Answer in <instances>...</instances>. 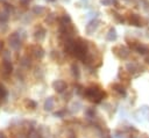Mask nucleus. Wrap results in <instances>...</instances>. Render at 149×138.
<instances>
[{
  "label": "nucleus",
  "mask_w": 149,
  "mask_h": 138,
  "mask_svg": "<svg viewBox=\"0 0 149 138\" xmlns=\"http://www.w3.org/2000/svg\"><path fill=\"white\" fill-rule=\"evenodd\" d=\"M44 37H45V29L43 27H41V26L37 27L36 30H35V32H34V38L37 42H42L44 39Z\"/></svg>",
  "instance_id": "0eeeda50"
},
{
  "label": "nucleus",
  "mask_w": 149,
  "mask_h": 138,
  "mask_svg": "<svg viewBox=\"0 0 149 138\" xmlns=\"http://www.w3.org/2000/svg\"><path fill=\"white\" fill-rule=\"evenodd\" d=\"M8 44L13 50H19L22 45V38L19 32H12L8 36Z\"/></svg>",
  "instance_id": "f03ea898"
},
{
  "label": "nucleus",
  "mask_w": 149,
  "mask_h": 138,
  "mask_svg": "<svg viewBox=\"0 0 149 138\" xmlns=\"http://www.w3.org/2000/svg\"><path fill=\"white\" fill-rule=\"evenodd\" d=\"M112 88L116 92V93H119L120 95H126V89H125V87L121 85V83H113L112 85Z\"/></svg>",
  "instance_id": "4468645a"
},
{
  "label": "nucleus",
  "mask_w": 149,
  "mask_h": 138,
  "mask_svg": "<svg viewBox=\"0 0 149 138\" xmlns=\"http://www.w3.org/2000/svg\"><path fill=\"white\" fill-rule=\"evenodd\" d=\"M106 92L99 85H91L84 88V96L93 103H100L102 99L106 97Z\"/></svg>",
  "instance_id": "f257e3e1"
},
{
  "label": "nucleus",
  "mask_w": 149,
  "mask_h": 138,
  "mask_svg": "<svg viewBox=\"0 0 149 138\" xmlns=\"http://www.w3.org/2000/svg\"><path fill=\"white\" fill-rule=\"evenodd\" d=\"M0 138H7V136L5 135V132L1 131V130H0Z\"/></svg>",
  "instance_id": "393cba45"
},
{
  "label": "nucleus",
  "mask_w": 149,
  "mask_h": 138,
  "mask_svg": "<svg viewBox=\"0 0 149 138\" xmlns=\"http://www.w3.org/2000/svg\"><path fill=\"white\" fill-rule=\"evenodd\" d=\"M112 51H113L119 58H121V59H127L128 56H129V50H128L127 48H125V46H121V45L114 46V48L112 49Z\"/></svg>",
  "instance_id": "39448f33"
},
{
  "label": "nucleus",
  "mask_w": 149,
  "mask_h": 138,
  "mask_svg": "<svg viewBox=\"0 0 149 138\" xmlns=\"http://www.w3.org/2000/svg\"><path fill=\"white\" fill-rule=\"evenodd\" d=\"M98 24H99V21H98V20H92V21H90L88 24L86 26V31H87L88 34H92V32L97 29Z\"/></svg>",
  "instance_id": "9b49d317"
},
{
  "label": "nucleus",
  "mask_w": 149,
  "mask_h": 138,
  "mask_svg": "<svg viewBox=\"0 0 149 138\" xmlns=\"http://www.w3.org/2000/svg\"><path fill=\"white\" fill-rule=\"evenodd\" d=\"M2 59H9L10 60V52L9 51H3L2 52Z\"/></svg>",
  "instance_id": "4be33fe9"
},
{
  "label": "nucleus",
  "mask_w": 149,
  "mask_h": 138,
  "mask_svg": "<svg viewBox=\"0 0 149 138\" xmlns=\"http://www.w3.org/2000/svg\"><path fill=\"white\" fill-rule=\"evenodd\" d=\"M61 22H63V23H71V17L69 16V14H63V16L61 19Z\"/></svg>",
  "instance_id": "aec40b11"
},
{
  "label": "nucleus",
  "mask_w": 149,
  "mask_h": 138,
  "mask_svg": "<svg viewBox=\"0 0 149 138\" xmlns=\"http://www.w3.org/2000/svg\"><path fill=\"white\" fill-rule=\"evenodd\" d=\"M28 51H29V55L34 58V59H37V60H41L43 57H44V50L42 49L41 45L38 44H33L28 48Z\"/></svg>",
  "instance_id": "7ed1b4c3"
},
{
  "label": "nucleus",
  "mask_w": 149,
  "mask_h": 138,
  "mask_svg": "<svg viewBox=\"0 0 149 138\" xmlns=\"http://www.w3.org/2000/svg\"><path fill=\"white\" fill-rule=\"evenodd\" d=\"M3 52V42L0 39V55Z\"/></svg>",
  "instance_id": "5701e85b"
},
{
  "label": "nucleus",
  "mask_w": 149,
  "mask_h": 138,
  "mask_svg": "<svg viewBox=\"0 0 149 138\" xmlns=\"http://www.w3.org/2000/svg\"><path fill=\"white\" fill-rule=\"evenodd\" d=\"M54 106H55V101H54V97L49 96L45 99L44 101V104H43V108L45 111H51L54 109Z\"/></svg>",
  "instance_id": "9d476101"
},
{
  "label": "nucleus",
  "mask_w": 149,
  "mask_h": 138,
  "mask_svg": "<svg viewBox=\"0 0 149 138\" xmlns=\"http://www.w3.org/2000/svg\"><path fill=\"white\" fill-rule=\"evenodd\" d=\"M100 2H101V5H104V6H111L112 3H114V0H101Z\"/></svg>",
  "instance_id": "412c9836"
},
{
  "label": "nucleus",
  "mask_w": 149,
  "mask_h": 138,
  "mask_svg": "<svg viewBox=\"0 0 149 138\" xmlns=\"http://www.w3.org/2000/svg\"><path fill=\"white\" fill-rule=\"evenodd\" d=\"M27 138H42V135L35 128H30L27 132Z\"/></svg>",
  "instance_id": "f8f14e48"
},
{
  "label": "nucleus",
  "mask_w": 149,
  "mask_h": 138,
  "mask_svg": "<svg viewBox=\"0 0 149 138\" xmlns=\"http://www.w3.org/2000/svg\"><path fill=\"white\" fill-rule=\"evenodd\" d=\"M116 37H118V35H116L115 29H114V28H111V29H109V31H108V34H107V36H106L107 41L113 42V41H115V39H116Z\"/></svg>",
  "instance_id": "dca6fc26"
},
{
  "label": "nucleus",
  "mask_w": 149,
  "mask_h": 138,
  "mask_svg": "<svg viewBox=\"0 0 149 138\" xmlns=\"http://www.w3.org/2000/svg\"><path fill=\"white\" fill-rule=\"evenodd\" d=\"M24 106H26L27 109L34 110V109L37 107V103H36L34 100H31V99H26V100H24Z\"/></svg>",
  "instance_id": "2eb2a0df"
},
{
  "label": "nucleus",
  "mask_w": 149,
  "mask_h": 138,
  "mask_svg": "<svg viewBox=\"0 0 149 138\" xmlns=\"http://www.w3.org/2000/svg\"><path fill=\"white\" fill-rule=\"evenodd\" d=\"M20 65L23 67V68H26V70H29L30 67H31V57H29L28 55H24V56H22L21 58H20Z\"/></svg>",
  "instance_id": "1a4fd4ad"
},
{
  "label": "nucleus",
  "mask_w": 149,
  "mask_h": 138,
  "mask_svg": "<svg viewBox=\"0 0 149 138\" xmlns=\"http://www.w3.org/2000/svg\"><path fill=\"white\" fill-rule=\"evenodd\" d=\"M34 75H35V78H37V79H42L43 75H44V72L42 71V68H41L40 66H37V67H35Z\"/></svg>",
  "instance_id": "6ab92c4d"
},
{
  "label": "nucleus",
  "mask_w": 149,
  "mask_h": 138,
  "mask_svg": "<svg viewBox=\"0 0 149 138\" xmlns=\"http://www.w3.org/2000/svg\"><path fill=\"white\" fill-rule=\"evenodd\" d=\"M47 1H50V2H54V1H56V0H47Z\"/></svg>",
  "instance_id": "bb28decb"
},
{
  "label": "nucleus",
  "mask_w": 149,
  "mask_h": 138,
  "mask_svg": "<svg viewBox=\"0 0 149 138\" xmlns=\"http://www.w3.org/2000/svg\"><path fill=\"white\" fill-rule=\"evenodd\" d=\"M52 88L57 92V93H64L65 90H68V83L62 80V79H58V80H55L52 82Z\"/></svg>",
  "instance_id": "423d86ee"
},
{
  "label": "nucleus",
  "mask_w": 149,
  "mask_h": 138,
  "mask_svg": "<svg viewBox=\"0 0 149 138\" xmlns=\"http://www.w3.org/2000/svg\"><path fill=\"white\" fill-rule=\"evenodd\" d=\"M64 115V111H57L55 112V116H63Z\"/></svg>",
  "instance_id": "b1692460"
},
{
  "label": "nucleus",
  "mask_w": 149,
  "mask_h": 138,
  "mask_svg": "<svg viewBox=\"0 0 149 138\" xmlns=\"http://www.w3.org/2000/svg\"><path fill=\"white\" fill-rule=\"evenodd\" d=\"M51 58H52L56 63H57V61H58V63H63V60H64L63 57L59 55L58 51H52V52H51Z\"/></svg>",
  "instance_id": "f3484780"
},
{
  "label": "nucleus",
  "mask_w": 149,
  "mask_h": 138,
  "mask_svg": "<svg viewBox=\"0 0 149 138\" xmlns=\"http://www.w3.org/2000/svg\"><path fill=\"white\" fill-rule=\"evenodd\" d=\"M68 138H77V137H76V135H74V133H71V135H70Z\"/></svg>",
  "instance_id": "a878e982"
},
{
  "label": "nucleus",
  "mask_w": 149,
  "mask_h": 138,
  "mask_svg": "<svg viewBox=\"0 0 149 138\" xmlns=\"http://www.w3.org/2000/svg\"><path fill=\"white\" fill-rule=\"evenodd\" d=\"M128 22L132 24V26H135V27H142V20L141 17L137 15V14H130L129 15V19H128Z\"/></svg>",
  "instance_id": "6e6552de"
},
{
  "label": "nucleus",
  "mask_w": 149,
  "mask_h": 138,
  "mask_svg": "<svg viewBox=\"0 0 149 138\" xmlns=\"http://www.w3.org/2000/svg\"><path fill=\"white\" fill-rule=\"evenodd\" d=\"M13 72V64L9 59H2V64H1V70H0V74L3 78H8Z\"/></svg>",
  "instance_id": "20e7f679"
},
{
  "label": "nucleus",
  "mask_w": 149,
  "mask_h": 138,
  "mask_svg": "<svg viewBox=\"0 0 149 138\" xmlns=\"http://www.w3.org/2000/svg\"><path fill=\"white\" fill-rule=\"evenodd\" d=\"M70 68H71V73H72V75H73V78H74V79H79V77H80V71H79L78 65H77L76 63H72Z\"/></svg>",
  "instance_id": "ddd939ff"
},
{
  "label": "nucleus",
  "mask_w": 149,
  "mask_h": 138,
  "mask_svg": "<svg viewBox=\"0 0 149 138\" xmlns=\"http://www.w3.org/2000/svg\"><path fill=\"white\" fill-rule=\"evenodd\" d=\"M44 12H45V8L42 6H34V8H33V13L35 15H42Z\"/></svg>",
  "instance_id": "a211bd4d"
}]
</instances>
